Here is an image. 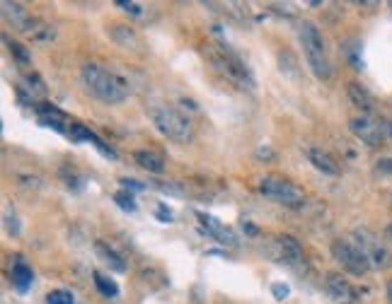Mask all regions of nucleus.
<instances>
[{
    "mask_svg": "<svg viewBox=\"0 0 392 304\" xmlns=\"http://www.w3.org/2000/svg\"><path fill=\"white\" fill-rule=\"evenodd\" d=\"M134 160L138 162V167H143L145 172H153L160 174L165 169V160L160 158L158 152H150V150H136L134 152Z\"/></svg>",
    "mask_w": 392,
    "mask_h": 304,
    "instance_id": "nucleus-18",
    "label": "nucleus"
},
{
    "mask_svg": "<svg viewBox=\"0 0 392 304\" xmlns=\"http://www.w3.org/2000/svg\"><path fill=\"white\" fill-rule=\"evenodd\" d=\"M276 246H278V261H283L286 265H300L303 263V249H300V244L293 237H278L276 239Z\"/></svg>",
    "mask_w": 392,
    "mask_h": 304,
    "instance_id": "nucleus-11",
    "label": "nucleus"
},
{
    "mask_svg": "<svg viewBox=\"0 0 392 304\" xmlns=\"http://www.w3.org/2000/svg\"><path fill=\"white\" fill-rule=\"evenodd\" d=\"M380 169H382L385 174H392V158H390V160H382V162H380Z\"/></svg>",
    "mask_w": 392,
    "mask_h": 304,
    "instance_id": "nucleus-29",
    "label": "nucleus"
},
{
    "mask_svg": "<svg viewBox=\"0 0 392 304\" xmlns=\"http://www.w3.org/2000/svg\"><path fill=\"white\" fill-rule=\"evenodd\" d=\"M387 235H390V239H392V225H390V227H387Z\"/></svg>",
    "mask_w": 392,
    "mask_h": 304,
    "instance_id": "nucleus-31",
    "label": "nucleus"
},
{
    "mask_svg": "<svg viewBox=\"0 0 392 304\" xmlns=\"http://www.w3.org/2000/svg\"><path fill=\"white\" fill-rule=\"evenodd\" d=\"M32 278H34V275H32V268H27L25 263H20V261H17L15 268H12V283L17 285V290H20V292H27V287L32 285Z\"/></svg>",
    "mask_w": 392,
    "mask_h": 304,
    "instance_id": "nucleus-20",
    "label": "nucleus"
},
{
    "mask_svg": "<svg viewBox=\"0 0 392 304\" xmlns=\"http://www.w3.org/2000/svg\"><path fill=\"white\" fill-rule=\"evenodd\" d=\"M349 128H351V133L358 138V140L366 142V145H373V147L380 145V142L387 138V133H390V123L380 121V118L366 116V113L351 118Z\"/></svg>",
    "mask_w": 392,
    "mask_h": 304,
    "instance_id": "nucleus-8",
    "label": "nucleus"
},
{
    "mask_svg": "<svg viewBox=\"0 0 392 304\" xmlns=\"http://www.w3.org/2000/svg\"><path fill=\"white\" fill-rule=\"evenodd\" d=\"M305 155H308V162L313 164L318 172L329 174V177H337V174H339V164L334 162V158L329 155V152L320 150V147H308V150H305Z\"/></svg>",
    "mask_w": 392,
    "mask_h": 304,
    "instance_id": "nucleus-13",
    "label": "nucleus"
},
{
    "mask_svg": "<svg viewBox=\"0 0 392 304\" xmlns=\"http://www.w3.org/2000/svg\"><path fill=\"white\" fill-rule=\"evenodd\" d=\"M94 285L100 287V292L105 294V297H116V294H119V285H116L114 280L105 278L102 273H94Z\"/></svg>",
    "mask_w": 392,
    "mask_h": 304,
    "instance_id": "nucleus-21",
    "label": "nucleus"
},
{
    "mask_svg": "<svg viewBox=\"0 0 392 304\" xmlns=\"http://www.w3.org/2000/svg\"><path fill=\"white\" fill-rule=\"evenodd\" d=\"M85 87L94 94L97 99L107 104H121L131 94V85L124 75H119L116 70H110L100 63H87L80 70Z\"/></svg>",
    "mask_w": 392,
    "mask_h": 304,
    "instance_id": "nucleus-1",
    "label": "nucleus"
},
{
    "mask_svg": "<svg viewBox=\"0 0 392 304\" xmlns=\"http://www.w3.org/2000/svg\"><path fill=\"white\" fill-rule=\"evenodd\" d=\"M387 302L392 304V278H390V283H387Z\"/></svg>",
    "mask_w": 392,
    "mask_h": 304,
    "instance_id": "nucleus-30",
    "label": "nucleus"
},
{
    "mask_svg": "<svg viewBox=\"0 0 392 304\" xmlns=\"http://www.w3.org/2000/svg\"><path fill=\"white\" fill-rule=\"evenodd\" d=\"M116 6H119L121 10H126V12H131V15H136V17L143 15V6H141V3H126V0H116Z\"/></svg>",
    "mask_w": 392,
    "mask_h": 304,
    "instance_id": "nucleus-24",
    "label": "nucleus"
},
{
    "mask_svg": "<svg viewBox=\"0 0 392 304\" xmlns=\"http://www.w3.org/2000/svg\"><path fill=\"white\" fill-rule=\"evenodd\" d=\"M351 239H353V244L361 249V254L366 256L371 268L385 270L392 265V254L387 251V246L382 244V239L375 235V232H371L368 227H358V230H353Z\"/></svg>",
    "mask_w": 392,
    "mask_h": 304,
    "instance_id": "nucleus-4",
    "label": "nucleus"
},
{
    "mask_svg": "<svg viewBox=\"0 0 392 304\" xmlns=\"http://www.w3.org/2000/svg\"><path fill=\"white\" fill-rule=\"evenodd\" d=\"M114 201H116V206H119L121 210H126V213H134L136 210V201H134V196H131L129 191H119L114 196Z\"/></svg>",
    "mask_w": 392,
    "mask_h": 304,
    "instance_id": "nucleus-22",
    "label": "nucleus"
},
{
    "mask_svg": "<svg viewBox=\"0 0 392 304\" xmlns=\"http://www.w3.org/2000/svg\"><path fill=\"white\" fill-rule=\"evenodd\" d=\"M347 94H349V99H351V104L356 109H361L366 116H371V111L375 109V99H373V94L368 92L363 85H358V83H349V87H347Z\"/></svg>",
    "mask_w": 392,
    "mask_h": 304,
    "instance_id": "nucleus-14",
    "label": "nucleus"
},
{
    "mask_svg": "<svg viewBox=\"0 0 392 304\" xmlns=\"http://www.w3.org/2000/svg\"><path fill=\"white\" fill-rule=\"evenodd\" d=\"M158 217H160V222H172V213H169L165 206L158 208Z\"/></svg>",
    "mask_w": 392,
    "mask_h": 304,
    "instance_id": "nucleus-27",
    "label": "nucleus"
},
{
    "mask_svg": "<svg viewBox=\"0 0 392 304\" xmlns=\"http://www.w3.org/2000/svg\"><path fill=\"white\" fill-rule=\"evenodd\" d=\"M10 51L17 56V61H20V63H30V54H27V51L22 49L20 44H10Z\"/></svg>",
    "mask_w": 392,
    "mask_h": 304,
    "instance_id": "nucleus-26",
    "label": "nucleus"
},
{
    "mask_svg": "<svg viewBox=\"0 0 392 304\" xmlns=\"http://www.w3.org/2000/svg\"><path fill=\"white\" fill-rule=\"evenodd\" d=\"M259 191H262L269 201L278 203V206H286V208H300L305 203L303 188H298L296 184L286 182V179H278V177H264L262 182H259Z\"/></svg>",
    "mask_w": 392,
    "mask_h": 304,
    "instance_id": "nucleus-5",
    "label": "nucleus"
},
{
    "mask_svg": "<svg viewBox=\"0 0 392 304\" xmlns=\"http://www.w3.org/2000/svg\"><path fill=\"white\" fill-rule=\"evenodd\" d=\"M332 256H334V261H337L339 265H342L347 273H351V275H366L368 273V261H366V256L361 254V249H358L353 241H349V239H337L332 244Z\"/></svg>",
    "mask_w": 392,
    "mask_h": 304,
    "instance_id": "nucleus-7",
    "label": "nucleus"
},
{
    "mask_svg": "<svg viewBox=\"0 0 392 304\" xmlns=\"http://www.w3.org/2000/svg\"><path fill=\"white\" fill-rule=\"evenodd\" d=\"M324 290H327L329 299L334 304H356L358 292L353 290V285L347 278H342L339 273H329L324 278Z\"/></svg>",
    "mask_w": 392,
    "mask_h": 304,
    "instance_id": "nucleus-9",
    "label": "nucleus"
},
{
    "mask_svg": "<svg viewBox=\"0 0 392 304\" xmlns=\"http://www.w3.org/2000/svg\"><path fill=\"white\" fill-rule=\"evenodd\" d=\"M110 36L119 46H124V49H138V44H141L136 30H134V27H129V25H114V27H112V32H110Z\"/></svg>",
    "mask_w": 392,
    "mask_h": 304,
    "instance_id": "nucleus-17",
    "label": "nucleus"
},
{
    "mask_svg": "<svg viewBox=\"0 0 392 304\" xmlns=\"http://www.w3.org/2000/svg\"><path fill=\"white\" fill-rule=\"evenodd\" d=\"M150 116H153L155 128H158L167 140L179 142V145L192 142L194 126L182 111H177V109H172V107H158L150 111Z\"/></svg>",
    "mask_w": 392,
    "mask_h": 304,
    "instance_id": "nucleus-3",
    "label": "nucleus"
},
{
    "mask_svg": "<svg viewBox=\"0 0 392 304\" xmlns=\"http://www.w3.org/2000/svg\"><path fill=\"white\" fill-rule=\"evenodd\" d=\"M94 251H97V256L102 259V263L110 265V270H116V273H124V270H126L124 259H121V256L116 254L110 244H105V241H97V244H94Z\"/></svg>",
    "mask_w": 392,
    "mask_h": 304,
    "instance_id": "nucleus-16",
    "label": "nucleus"
},
{
    "mask_svg": "<svg viewBox=\"0 0 392 304\" xmlns=\"http://www.w3.org/2000/svg\"><path fill=\"white\" fill-rule=\"evenodd\" d=\"M37 113H39V121L44 123V126L54 128V131L59 133H68L70 126H73V123L68 121V116H65L63 111H59L56 107H51V104H37Z\"/></svg>",
    "mask_w": 392,
    "mask_h": 304,
    "instance_id": "nucleus-10",
    "label": "nucleus"
},
{
    "mask_svg": "<svg viewBox=\"0 0 392 304\" xmlns=\"http://www.w3.org/2000/svg\"><path fill=\"white\" fill-rule=\"evenodd\" d=\"M199 220H201V225L206 227V230L211 232V235L216 237V239L220 241V244H230V246H235L238 244V237L233 235V230H228L225 225H220L216 217H211V215H204V213H199Z\"/></svg>",
    "mask_w": 392,
    "mask_h": 304,
    "instance_id": "nucleus-15",
    "label": "nucleus"
},
{
    "mask_svg": "<svg viewBox=\"0 0 392 304\" xmlns=\"http://www.w3.org/2000/svg\"><path fill=\"white\" fill-rule=\"evenodd\" d=\"M46 304H73V294L65 292V290H54L46 297Z\"/></svg>",
    "mask_w": 392,
    "mask_h": 304,
    "instance_id": "nucleus-23",
    "label": "nucleus"
},
{
    "mask_svg": "<svg viewBox=\"0 0 392 304\" xmlns=\"http://www.w3.org/2000/svg\"><path fill=\"white\" fill-rule=\"evenodd\" d=\"M121 184H124L126 188H134V191H141V188H143L141 184H136L134 179H121Z\"/></svg>",
    "mask_w": 392,
    "mask_h": 304,
    "instance_id": "nucleus-28",
    "label": "nucleus"
},
{
    "mask_svg": "<svg viewBox=\"0 0 392 304\" xmlns=\"http://www.w3.org/2000/svg\"><path fill=\"white\" fill-rule=\"evenodd\" d=\"M3 15H6V20L10 22L15 30H20V32H27L30 30V25H32V20L34 17L27 12V8L22 6V3H3Z\"/></svg>",
    "mask_w": 392,
    "mask_h": 304,
    "instance_id": "nucleus-12",
    "label": "nucleus"
},
{
    "mask_svg": "<svg viewBox=\"0 0 392 304\" xmlns=\"http://www.w3.org/2000/svg\"><path fill=\"white\" fill-rule=\"evenodd\" d=\"M298 39L303 46V54L308 58V65L320 80H329L332 78V63H329L327 56V46H324L322 34L318 32V27L313 22H303L298 27Z\"/></svg>",
    "mask_w": 392,
    "mask_h": 304,
    "instance_id": "nucleus-2",
    "label": "nucleus"
},
{
    "mask_svg": "<svg viewBox=\"0 0 392 304\" xmlns=\"http://www.w3.org/2000/svg\"><path fill=\"white\" fill-rule=\"evenodd\" d=\"M209 58L214 61V65L220 70V73L225 75L228 80H233V83H238L240 87H252V80H249L247 75V68L243 65V61L238 58L235 54H230L225 46H216L211 44L209 46Z\"/></svg>",
    "mask_w": 392,
    "mask_h": 304,
    "instance_id": "nucleus-6",
    "label": "nucleus"
},
{
    "mask_svg": "<svg viewBox=\"0 0 392 304\" xmlns=\"http://www.w3.org/2000/svg\"><path fill=\"white\" fill-rule=\"evenodd\" d=\"M271 292H274V297H276V299H286L288 294H291V287H288V285H283V283H276V285H271Z\"/></svg>",
    "mask_w": 392,
    "mask_h": 304,
    "instance_id": "nucleus-25",
    "label": "nucleus"
},
{
    "mask_svg": "<svg viewBox=\"0 0 392 304\" xmlns=\"http://www.w3.org/2000/svg\"><path fill=\"white\" fill-rule=\"evenodd\" d=\"M27 36H30L34 44H49L51 39L56 36V30L51 25H46V22H39V20H32L30 30L25 32Z\"/></svg>",
    "mask_w": 392,
    "mask_h": 304,
    "instance_id": "nucleus-19",
    "label": "nucleus"
}]
</instances>
